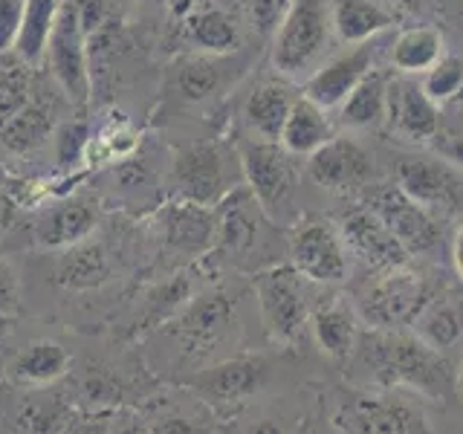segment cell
I'll list each match as a JSON object with an SVG mask.
<instances>
[{"instance_id":"cell-20","label":"cell","mask_w":463,"mask_h":434,"mask_svg":"<svg viewBox=\"0 0 463 434\" xmlns=\"http://www.w3.org/2000/svg\"><path fill=\"white\" fill-rule=\"evenodd\" d=\"M70 371V354L52 339H35L6 365L9 382L21 388H50Z\"/></svg>"},{"instance_id":"cell-3","label":"cell","mask_w":463,"mask_h":434,"mask_svg":"<svg viewBox=\"0 0 463 434\" xmlns=\"http://www.w3.org/2000/svg\"><path fill=\"white\" fill-rule=\"evenodd\" d=\"M330 9L325 0H293L272 35V67L289 81H307L322 67L330 43Z\"/></svg>"},{"instance_id":"cell-36","label":"cell","mask_w":463,"mask_h":434,"mask_svg":"<svg viewBox=\"0 0 463 434\" xmlns=\"http://www.w3.org/2000/svg\"><path fill=\"white\" fill-rule=\"evenodd\" d=\"M223 76H221V67H217L214 55H200V58H188L183 64L177 84H180V93L188 101H206L209 96L217 93Z\"/></svg>"},{"instance_id":"cell-10","label":"cell","mask_w":463,"mask_h":434,"mask_svg":"<svg viewBox=\"0 0 463 434\" xmlns=\"http://www.w3.org/2000/svg\"><path fill=\"white\" fill-rule=\"evenodd\" d=\"M289 267L304 281L342 284L347 278V246L327 221H298L289 231Z\"/></svg>"},{"instance_id":"cell-15","label":"cell","mask_w":463,"mask_h":434,"mask_svg":"<svg viewBox=\"0 0 463 434\" xmlns=\"http://www.w3.org/2000/svg\"><path fill=\"white\" fill-rule=\"evenodd\" d=\"M385 122L391 134L405 142H431L440 134V108L426 96L414 76L388 79V110Z\"/></svg>"},{"instance_id":"cell-37","label":"cell","mask_w":463,"mask_h":434,"mask_svg":"<svg viewBox=\"0 0 463 434\" xmlns=\"http://www.w3.org/2000/svg\"><path fill=\"white\" fill-rule=\"evenodd\" d=\"M137 148V134L130 130L128 122H110L96 139H90L87 145V159H90V165H101V163H110V159H122L128 156L130 151Z\"/></svg>"},{"instance_id":"cell-26","label":"cell","mask_w":463,"mask_h":434,"mask_svg":"<svg viewBox=\"0 0 463 434\" xmlns=\"http://www.w3.org/2000/svg\"><path fill=\"white\" fill-rule=\"evenodd\" d=\"M446 55L440 29L434 26H409L391 43V67L400 76H423Z\"/></svg>"},{"instance_id":"cell-45","label":"cell","mask_w":463,"mask_h":434,"mask_svg":"<svg viewBox=\"0 0 463 434\" xmlns=\"http://www.w3.org/2000/svg\"><path fill=\"white\" fill-rule=\"evenodd\" d=\"M72 4H76L84 35L96 33V29L105 24V18H108V0H72Z\"/></svg>"},{"instance_id":"cell-39","label":"cell","mask_w":463,"mask_h":434,"mask_svg":"<svg viewBox=\"0 0 463 434\" xmlns=\"http://www.w3.org/2000/svg\"><path fill=\"white\" fill-rule=\"evenodd\" d=\"M24 6L26 0H0V52H9L18 43Z\"/></svg>"},{"instance_id":"cell-23","label":"cell","mask_w":463,"mask_h":434,"mask_svg":"<svg viewBox=\"0 0 463 434\" xmlns=\"http://www.w3.org/2000/svg\"><path fill=\"white\" fill-rule=\"evenodd\" d=\"M293 101H296V96L284 81L258 84L255 90L250 93V99H246V105H243L246 127H250L258 139L279 142L287 116H289V110H293Z\"/></svg>"},{"instance_id":"cell-43","label":"cell","mask_w":463,"mask_h":434,"mask_svg":"<svg viewBox=\"0 0 463 434\" xmlns=\"http://www.w3.org/2000/svg\"><path fill=\"white\" fill-rule=\"evenodd\" d=\"M148 434H209L206 426L197 423L194 417H185V414H165L154 420L148 426Z\"/></svg>"},{"instance_id":"cell-9","label":"cell","mask_w":463,"mask_h":434,"mask_svg":"<svg viewBox=\"0 0 463 434\" xmlns=\"http://www.w3.org/2000/svg\"><path fill=\"white\" fill-rule=\"evenodd\" d=\"M397 185L438 221L463 212V171L434 156H409L397 165Z\"/></svg>"},{"instance_id":"cell-24","label":"cell","mask_w":463,"mask_h":434,"mask_svg":"<svg viewBox=\"0 0 463 434\" xmlns=\"http://www.w3.org/2000/svg\"><path fill=\"white\" fill-rule=\"evenodd\" d=\"M330 24L339 41L365 43L394 24V12L383 0H333Z\"/></svg>"},{"instance_id":"cell-5","label":"cell","mask_w":463,"mask_h":434,"mask_svg":"<svg viewBox=\"0 0 463 434\" xmlns=\"http://www.w3.org/2000/svg\"><path fill=\"white\" fill-rule=\"evenodd\" d=\"M429 298L431 287L426 284L423 272L400 264L373 275L356 298V313L376 330H400L402 325L411 327L414 316L423 310Z\"/></svg>"},{"instance_id":"cell-53","label":"cell","mask_w":463,"mask_h":434,"mask_svg":"<svg viewBox=\"0 0 463 434\" xmlns=\"http://www.w3.org/2000/svg\"><path fill=\"white\" fill-rule=\"evenodd\" d=\"M307 434H322V431H318V426H316V423H313V426H310V429H307Z\"/></svg>"},{"instance_id":"cell-17","label":"cell","mask_w":463,"mask_h":434,"mask_svg":"<svg viewBox=\"0 0 463 434\" xmlns=\"http://www.w3.org/2000/svg\"><path fill=\"white\" fill-rule=\"evenodd\" d=\"M174 185L183 200L200 203V206H217L226 192V163L214 145H192L174 163Z\"/></svg>"},{"instance_id":"cell-52","label":"cell","mask_w":463,"mask_h":434,"mask_svg":"<svg viewBox=\"0 0 463 434\" xmlns=\"http://www.w3.org/2000/svg\"><path fill=\"white\" fill-rule=\"evenodd\" d=\"M458 391H460V397H463V359H460V371H458Z\"/></svg>"},{"instance_id":"cell-32","label":"cell","mask_w":463,"mask_h":434,"mask_svg":"<svg viewBox=\"0 0 463 434\" xmlns=\"http://www.w3.org/2000/svg\"><path fill=\"white\" fill-rule=\"evenodd\" d=\"M58 12H61V0H26L21 35H18V43H14L21 61H26V64L43 61V55H47V41H50Z\"/></svg>"},{"instance_id":"cell-51","label":"cell","mask_w":463,"mask_h":434,"mask_svg":"<svg viewBox=\"0 0 463 434\" xmlns=\"http://www.w3.org/2000/svg\"><path fill=\"white\" fill-rule=\"evenodd\" d=\"M9 330H12V318H4L0 316V342H4L9 336Z\"/></svg>"},{"instance_id":"cell-1","label":"cell","mask_w":463,"mask_h":434,"mask_svg":"<svg viewBox=\"0 0 463 434\" xmlns=\"http://www.w3.org/2000/svg\"><path fill=\"white\" fill-rule=\"evenodd\" d=\"M351 385L359 388H397L423 394L434 402H452L458 394V371L443 351L402 330L359 333L356 351L347 359Z\"/></svg>"},{"instance_id":"cell-21","label":"cell","mask_w":463,"mask_h":434,"mask_svg":"<svg viewBox=\"0 0 463 434\" xmlns=\"http://www.w3.org/2000/svg\"><path fill=\"white\" fill-rule=\"evenodd\" d=\"M93 226H96V209L90 203L70 197L55 203L50 212H43V217L35 226V238L47 250H70V246L87 241Z\"/></svg>"},{"instance_id":"cell-7","label":"cell","mask_w":463,"mask_h":434,"mask_svg":"<svg viewBox=\"0 0 463 434\" xmlns=\"http://www.w3.org/2000/svg\"><path fill=\"white\" fill-rule=\"evenodd\" d=\"M241 168L250 194L272 223L296 217V171L281 142L252 139L241 148Z\"/></svg>"},{"instance_id":"cell-41","label":"cell","mask_w":463,"mask_h":434,"mask_svg":"<svg viewBox=\"0 0 463 434\" xmlns=\"http://www.w3.org/2000/svg\"><path fill=\"white\" fill-rule=\"evenodd\" d=\"M21 310V284L9 264L0 260V316L12 318Z\"/></svg>"},{"instance_id":"cell-19","label":"cell","mask_w":463,"mask_h":434,"mask_svg":"<svg viewBox=\"0 0 463 434\" xmlns=\"http://www.w3.org/2000/svg\"><path fill=\"white\" fill-rule=\"evenodd\" d=\"M310 330L313 339L330 362L336 365H347V359L354 356L356 342H359V313L354 304L345 298H330L322 301L318 307L310 310Z\"/></svg>"},{"instance_id":"cell-13","label":"cell","mask_w":463,"mask_h":434,"mask_svg":"<svg viewBox=\"0 0 463 434\" xmlns=\"http://www.w3.org/2000/svg\"><path fill=\"white\" fill-rule=\"evenodd\" d=\"M307 174L333 194H354L373 180V159L356 139L333 137L310 154Z\"/></svg>"},{"instance_id":"cell-49","label":"cell","mask_w":463,"mask_h":434,"mask_svg":"<svg viewBox=\"0 0 463 434\" xmlns=\"http://www.w3.org/2000/svg\"><path fill=\"white\" fill-rule=\"evenodd\" d=\"M452 260H455V269L463 281V223L455 229V241H452Z\"/></svg>"},{"instance_id":"cell-31","label":"cell","mask_w":463,"mask_h":434,"mask_svg":"<svg viewBox=\"0 0 463 434\" xmlns=\"http://www.w3.org/2000/svg\"><path fill=\"white\" fill-rule=\"evenodd\" d=\"M72 420V409L47 391H33L14 411V434H64Z\"/></svg>"},{"instance_id":"cell-42","label":"cell","mask_w":463,"mask_h":434,"mask_svg":"<svg viewBox=\"0 0 463 434\" xmlns=\"http://www.w3.org/2000/svg\"><path fill=\"white\" fill-rule=\"evenodd\" d=\"M29 105L26 90L12 79H0V130L12 119L14 113H21Z\"/></svg>"},{"instance_id":"cell-48","label":"cell","mask_w":463,"mask_h":434,"mask_svg":"<svg viewBox=\"0 0 463 434\" xmlns=\"http://www.w3.org/2000/svg\"><path fill=\"white\" fill-rule=\"evenodd\" d=\"M14 214H18V206H14V200L6 192H0V231H6L14 223Z\"/></svg>"},{"instance_id":"cell-18","label":"cell","mask_w":463,"mask_h":434,"mask_svg":"<svg viewBox=\"0 0 463 434\" xmlns=\"http://www.w3.org/2000/svg\"><path fill=\"white\" fill-rule=\"evenodd\" d=\"M159 231L171 250L185 255L209 252L217 241V214L192 200H174L159 212Z\"/></svg>"},{"instance_id":"cell-8","label":"cell","mask_w":463,"mask_h":434,"mask_svg":"<svg viewBox=\"0 0 463 434\" xmlns=\"http://www.w3.org/2000/svg\"><path fill=\"white\" fill-rule=\"evenodd\" d=\"M168 325V333L177 339L180 351L192 359H203L217 351V344H223L229 336L235 325V301L223 289H206L188 301Z\"/></svg>"},{"instance_id":"cell-44","label":"cell","mask_w":463,"mask_h":434,"mask_svg":"<svg viewBox=\"0 0 463 434\" xmlns=\"http://www.w3.org/2000/svg\"><path fill=\"white\" fill-rule=\"evenodd\" d=\"M238 434H296L293 423L284 414H258L238 429Z\"/></svg>"},{"instance_id":"cell-27","label":"cell","mask_w":463,"mask_h":434,"mask_svg":"<svg viewBox=\"0 0 463 434\" xmlns=\"http://www.w3.org/2000/svg\"><path fill=\"white\" fill-rule=\"evenodd\" d=\"M385 110H388V76L380 70H371L354 87V93L339 105V119L345 127L368 130L385 122Z\"/></svg>"},{"instance_id":"cell-4","label":"cell","mask_w":463,"mask_h":434,"mask_svg":"<svg viewBox=\"0 0 463 434\" xmlns=\"http://www.w3.org/2000/svg\"><path fill=\"white\" fill-rule=\"evenodd\" d=\"M272 362L264 354H238L188 376L185 385L217 417H235L246 402H252L267 388Z\"/></svg>"},{"instance_id":"cell-34","label":"cell","mask_w":463,"mask_h":434,"mask_svg":"<svg viewBox=\"0 0 463 434\" xmlns=\"http://www.w3.org/2000/svg\"><path fill=\"white\" fill-rule=\"evenodd\" d=\"M194 293V281L188 275H171L168 281L156 284L148 298H145V310H142V322L145 327H156L165 325L177 316L188 301H192Z\"/></svg>"},{"instance_id":"cell-50","label":"cell","mask_w":463,"mask_h":434,"mask_svg":"<svg viewBox=\"0 0 463 434\" xmlns=\"http://www.w3.org/2000/svg\"><path fill=\"white\" fill-rule=\"evenodd\" d=\"M383 4H388V6H400V9H414V6H417V0H383Z\"/></svg>"},{"instance_id":"cell-6","label":"cell","mask_w":463,"mask_h":434,"mask_svg":"<svg viewBox=\"0 0 463 434\" xmlns=\"http://www.w3.org/2000/svg\"><path fill=\"white\" fill-rule=\"evenodd\" d=\"M255 298L267 336L275 347H296L310 325L304 278L293 267H269L255 275Z\"/></svg>"},{"instance_id":"cell-38","label":"cell","mask_w":463,"mask_h":434,"mask_svg":"<svg viewBox=\"0 0 463 434\" xmlns=\"http://www.w3.org/2000/svg\"><path fill=\"white\" fill-rule=\"evenodd\" d=\"M87 145H90V127L87 122H67L55 134V156L61 168L79 165L87 159Z\"/></svg>"},{"instance_id":"cell-40","label":"cell","mask_w":463,"mask_h":434,"mask_svg":"<svg viewBox=\"0 0 463 434\" xmlns=\"http://www.w3.org/2000/svg\"><path fill=\"white\" fill-rule=\"evenodd\" d=\"M293 0H250L252 6V24L260 35H275V29L281 26L284 14Z\"/></svg>"},{"instance_id":"cell-46","label":"cell","mask_w":463,"mask_h":434,"mask_svg":"<svg viewBox=\"0 0 463 434\" xmlns=\"http://www.w3.org/2000/svg\"><path fill=\"white\" fill-rule=\"evenodd\" d=\"M431 148L440 159L452 163L458 171H463V134H438L431 139Z\"/></svg>"},{"instance_id":"cell-16","label":"cell","mask_w":463,"mask_h":434,"mask_svg":"<svg viewBox=\"0 0 463 434\" xmlns=\"http://www.w3.org/2000/svg\"><path fill=\"white\" fill-rule=\"evenodd\" d=\"M373 70V47L371 41L354 43L351 50L330 58L327 64L318 67L313 76L304 81V93L318 108L336 110L342 101L354 93V87Z\"/></svg>"},{"instance_id":"cell-14","label":"cell","mask_w":463,"mask_h":434,"mask_svg":"<svg viewBox=\"0 0 463 434\" xmlns=\"http://www.w3.org/2000/svg\"><path fill=\"white\" fill-rule=\"evenodd\" d=\"M339 235L362 264L371 269H391L400 264H409V252L402 250L400 241L391 235V229L383 223V217L371 206H356L339 217Z\"/></svg>"},{"instance_id":"cell-22","label":"cell","mask_w":463,"mask_h":434,"mask_svg":"<svg viewBox=\"0 0 463 434\" xmlns=\"http://www.w3.org/2000/svg\"><path fill=\"white\" fill-rule=\"evenodd\" d=\"M411 330L417 339L431 344L434 351H449L458 347L463 339V304L452 293H431L423 310L414 316Z\"/></svg>"},{"instance_id":"cell-47","label":"cell","mask_w":463,"mask_h":434,"mask_svg":"<svg viewBox=\"0 0 463 434\" xmlns=\"http://www.w3.org/2000/svg\"><path fill=\"white\" fill-rule=\"evenodd\" d=\"M108 434H148V426L139 423L134 417H110V426H108Z\"/></svg>"},{"instance_id":"cell-35","label":"cell","mask_w":463,"mask_h":434,"mask_svg":"<svg viewBox=\"0 0 463 434\" xmlns=\"http://www.w3.org/2000/svg\"><path fill=\"white\" fill-rule=\"evenodd\" d=\"M420 84H423L426 96L434 101L438 108L449 105L463 96V58L458 55H443L438 64H434L429 72L420 76Z\"/></svg>"},{"instance_id":"cell-29","label":"cell","mask_w":463,"mask_h":434,"mask_svg":"<svg viewBox=\"0 0 463 434\" xmlns=\"http://www.w3.org/2000/svg\"><path fill=\"white\" fill-rule=\"evenodd\" d=\"M55 278L67 289H96L110 278V258L99 243H76L64 250Z\"/></svg>"},{"instance_id":"cell-12","label":"cell","mask_w":463,"mask_h":434,"mask_svg":"<svg viewBox=\"0 0 463 434\" xmlns=\"http://www.w3.org/2000/svg\"><path fill=\"white\" fill-rule=\"evenodd\" d=\"M365 206H371L383 217V223L391 229V235L400 241V246L409 255L434 252L443 243V221H438L420 203H414L397 183L373 188Z\"/></svg>"},{"instance_id":"cell-33","label":"cell","mask_w":463,"mask_h":434,"mask_svg":"<svg viewBox=\"0 0 463 434\" xmlns=\"http://www.w3.org/2000/svg\"><path fill=\"white\" fill-rule=\"evenodd\" d=\"M52 134V119L50 113L38 105H26L21 113H14L12 119L0 130V142L14 154H26L41 148Z\"/></svg>"},{"instance_id":"cell-28","label":"cell","mask_w":463,"mask_h":434,"mask_svg":"<svg viewBox=\"0 0 463 434\" xmlns=\"http://www.w3.org/2000/svg\"><path fill=\"white\" fill-rule=\"evenodd\" d=\"M185 38L206 55H226L241 47L238 24L217 6H206L185 14Z\"/></svg>"},{"instance_id":"cell-11","label":"cell","mask_w":463,"mask_h":434,"mask_svg":"<svg viewBox=\"0 0 463 434\" xmlns=\"http://www.w3.org/2000/svg\"><path fill=\"white\" fill-rule=\"evenodd\" d=\"M43 58L50 61L52 79L72 105H87V99H90V64H87V35L81 29L76 4H61Z\"/></svg>"},{"instance_id":"cell-30","label":"cell","mask_w":463,"mask_h":434,"mask_svg":"<svg viewBox=\"0 0 463 434\" xmlns=\"http://www.w3.org/2000/svg\"><path fill=\"white\" fill-rule=\"evenodd\" d=\"M250 197L243 192H232L223 197V209L217 214V241L214 246L226 255L250 252L258 241V223L250 209Z\"/></svg>"},{"instance_id":"cell-2","label":"cell","mask_w":463,"mask_h":434,"mask_svg":"<svg viewBox=\"0 0 463 434\" xmlns=\"http://www.w3.org/2000/svg\"><path fill=\"white\" fill-rule=\"evenodd\" d=\"M333 426L342 434H434L426 411L397 388H342Z\"/></svg>"},{"instance_id":"cell-25","label":"cell","mask_w":463,"mask_h":434,"mask_svg":"<svg viewBox=\"0 0 463 434\" xmlns=\"http://www.w3.org/2000/svg\"><path fill=\"white\" fill-rule=\"evenodd\" d=\"M333 139V127L327 119V110L318 108L316 101H310L307 96H298L293 101V110H289L284 130H281V148L287 154H313L322 145Z\"/></svg>"}]
</instances>
